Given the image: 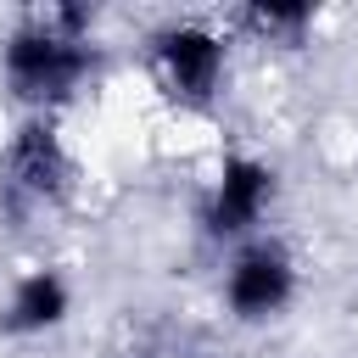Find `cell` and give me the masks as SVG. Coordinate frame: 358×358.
I'll list each match as a JSON object with an SVG mask.
<instances>
[{
	"label": "cell",
	"instance_id": "5b68a950",
	"mask_svg": "<svg viewBox=\"0 0 358 358\" xmlns=\"http://www.w3.org/2000/svg\"><path fill=\"white\" fill-rule=\"evenodd\" d=\"M268 201H274V168H263L252 157H229L213 196H207V207H201V224H207V235L235 241L263 218Z\"/></svg>",
	"mask_w": 358,
	"mask_h": 358
},
{
	"label": "cell",
	"instance_id": "8992f818",
	"mask_svg": "<svg viewBox=\"0 0 358 358\" xmlns=\"http://www.w3.org/2000/svg\"><path fill=\"white\" fill-rule=\"evenodd\" d=\"M73 296H67V280L56 268H34L11 285L6 308H0V330L6 336H39V330H56L67 319Z\"/></svg>",
	"mask_w": 358,
	"mask_h": 358
},
{
	"label": "cell",
	"instance_id": "6da1fadb",
	"mask_svg": "<svg viewBox=\"0 0 358 358\" xmlns=\"http://www.w3.org/2000/svg\"><path fill=\"white\" fill-rule=\"evenodd\" d=\"M6 84L22 95V101H67L84 73L95 67V50H90V11L78 6H56L34 22H22L11 39H6Z\"/></svg>",
	"mask_w": 358,
	"mask_h": 358
},
{
	"label": "cell",
	"instance_id": "277c9868",
	"mask_svg": "<svg viewBox=\"0 0 358 358\" xmlns=\"http://www.w3.org/2000/svg\"><path fill=\"white\" fill-rule=\"evenodd\" d=\"M224 296L241 319H274L291 296H296V268L280 246L268 241H252L235 263H229V280H224Z\"/></svg>",
	"mask_w": 358,
	"mask_h": 358
},
{
	"label": "cell",
	"instance_id": "7a4b0ae2",
	"mask_svg": "<svg viewBox=\"0 0 358 358\" xmlns=\"http://www.w3.org/2000/svg\"><path fill=\"white\" fill-rule=\"evenodd\" d=\"M62 190H67V151L45 117H28L0 162V213L11 224H28L50 201H62Z\"/></svg>",
	"mask_w": 358,
	"mask_h": 358
},
{
	"label": "cell",
	"instance_id": "52a82bcc",
	"mask_svg": "<svg viewBox=\"0 0 358 358\" xmlns=\"http://www.w3.org/2000/svg\"><path fill=\"white\" fill-rule=\"evenodd\" d=\"M246 22L257 28V34H268V39H296L308 22H313V6H302V0H257L252 11H246Z\"/></svg>",
	"mask_w": 358,
	"mask_h": 358
},
{
	"label": "cell",
	"instance_id": "3957f363",
	"mask_svg": "<svg viewBox=\"0 0 358 358\" xmlns=\"http://www.w3.org/2000/svg\"><path fill=\"white\" fill-rule=\"evenodd\" d=\"M157 67H162V84L185 101H207L224 78V39L201 22H173L162 28L157 39Z\"/></svg>",
	"mask_w": 358,
	"mask_h": 358
}]
</instances>
